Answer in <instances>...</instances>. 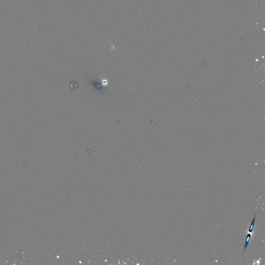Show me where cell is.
<instances>
[]
</instances>
